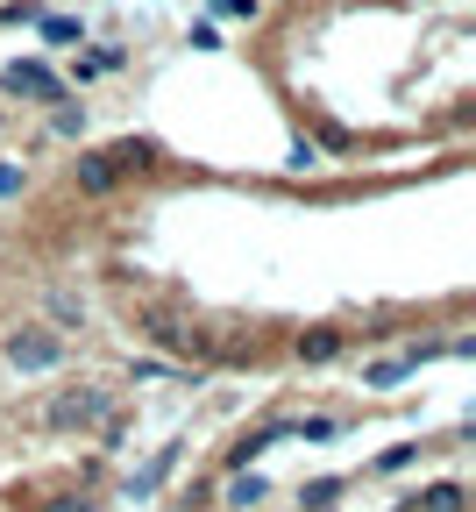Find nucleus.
Instances as JSON below:
<instances>
[{"label":"nucleus","instance_id":"nucleus-3","mask_svg":"<svg viewBox=\"0 0 476 512\" xmlns=\"http://www.w3.org/2000/svg\"><path fill=\"white\" fill-rule=\"evenodd\" d=\"M8 86H15V93H29V100H57V72H43V64H15Z\"/></svg>","mask_w":476,"mask_h":512},{"label":"nucleus","instance_id":"nucleus-5","mask_svg":"<svg viewBox=\"0 0 476 512\" xmlns=\"http://www.w3.org/2000/svg\"><path fill=\"white\" fill-rule=\"evenodd\" d=\"M256 0H214V15H249Z\"/></svg>","mask_w":476,"mask_h":512},{"label":"nucleus","instance_id":"nucleus-6","mask_svg":"<svg viewBox=\"0 0 476 512\" xmlns=\"http://www.w3.org/2000/svg\"><path fill=\"white\" fill-rule=\"evenodd\" d=\"M50 512H86V505H72V498H64V505H50Z\"/></svg>","mask_w":476,"mask_h":512},{"label":"nucleus","instance_id":"nucleus-2","mask_svg":"<svg viewBox=\"0 0 476 512\" xmlns=\"http://www.w3.org/2000/svg\"><path fill=\"white\" fill-rule=\"evenodd\" d=\"M100 413H107V406H100V392H64V399L50 406V420H57V427H93Z\"/></svg>","mask_w":476,"mask_h":512},{"label":"nucleus","instance_id":"nucleus-1","mask_svg":"<svg viewBox=\"0 0 476 512\" xmlns=\"http://www.w3.org/2000/svg\"><path fill=\"white\" fill-rule=\"evenodd\" d=\"M8 356H15L22 370H50V363H57L64 349H57V335H43V328H29V335H15V342H8Z\"/></svg>","mask_w":476,"mask_h":512},{"label":"nucleus","instance_id":"nucleus-4","mask_svg":"<svg viewBox=\"0 0 476 512\" xmlns=\"http://www.w3.org/2000/svg\"><path fill=\"white\" fill-rule=\"evenodd\" d=\"M413 512H462V484H434V491H427Z\"/></svg>","mask_w":476,"mask_h":512}]
</instances>
